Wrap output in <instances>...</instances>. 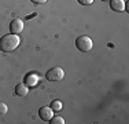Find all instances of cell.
Here are the masks:
<instances>
[{"label":"cell","mask_w":129,"mask_h":124,"mask_svg":"<svg viewBox=\"0 0 129 124\" xmlns=\"http://www.w3.org/2000/svg\"><path fill=\"white\" fill-rule=\"evenodd\" d=\"M76 47L82 52H88L93 48V42L89 36H80L76 40Z\"/></svg>","instance_id":"2"},{"label":"cell","mask_w":129,"mask_h":124,"mask_svg":"<svg viewBox=\"0 0 129 124\" xmlns=\"http://www.w3.org/2000/svg\"><path fill=\"white\" fill-rule=\"evenodd\" d=\"M50 123H51V124H64L66 121H64V119H63V117L56 116V117H52V119L50 120Z\"/></svg>","instance_id":"10"},{"label":"cell","mask_w":129,"mask_h":124,"mask_svg":"<svg viewBox=\"0 0 129 124\" xmlns=\"http://www.w3.org/2000/svg\"><path fill=\"white\" fill-rule=\"evenodd\" d=\"M54 113L55 112L52 110L50 106H43V108H40V110H39L40 119L44 120V121H50L52 117H54Z\"/></svg>","instance_id":"6"},{"label":"cell","mask_w":129,"mask_h":124,"mask_svg":"<svg viewBox=\"0 0 129 124\" xmlns=\"http://www.w3.org/2000/svg\"><path fill=\"white\" fill-rule=\"evenodd\" d=\"M8 112V106L4 102H0V114H6Z\"/></svg>","instance_id":"11"},{"label":"cell","mask_w":129,"mask_h":124,"mask_svg":"<svg viewBox=\"0 0 129 124\" xmlns=\"http://www.w3.org/2000/svg\"><path fill=\"white\" fill-rule=\"evenodd\" d=\"M21 44V37L19 35H14V33H8V35L3 36L0 39V51L3 52H11L18 48Z\"/></svg>","instance_id":"1"},{"label":"cell","mask_w":129,"mask_h":124,"mask_svg":"<svg viewBox=\"0 0 129 124\" xmlns=\"http://www.w3.org/2000/svg\"><path fill=\"white\" fill-rule=\"evenodd\" d=\"M110 2V8L115 12H122L126 10V4L125 0H109Z\"/></svg>","instance_id":"7"},{"label":"cell","mask_w":129,"mask_h":124,"mask_svg":"<svg viewBox=\"0 0 129 124\" xmlns=\"http://www.w3.org/2000/svg\"><path fill=\"white\" fill-rule=\"evenodd\" d=\"M64 77V70L60 66H55L51 68L47 73H45V79L50 81H60Z\"/></svg>","instance_id":"3"},{"label":"cell","mask_w":129,"mask_h":124,"mask_svg":"<svg viewBox=\"0 0 129 124\" xmlns=\"http://www.w3.org/2000/svg\"><path fill=\"white\" fill-rule=\"evenodd\" d=\"M32 2L35 3V4H44L47 0H32Z\"/></svg>","instance_id":"13"},{"label":"cell","mask_w":129,"mask_h":124,"mask_svg":"<svg viewBox=\"0 0 129 124\" xmlns=\"http://www.w3.org/2000/svg\"><path fill=\"white\" fill-rule=\"evenodd\" d=\"M23 28H25L23 21L19 19V18H15V19H13L10 24V32L14 33V35H19V33H22Z\"/></svg>","instance_id":"4"},{"label":"cell","mask_w":129,"mask_h":124,"mask_svg":"<svg viewBox=\"0 0 129 124\" xmlns=\"http://www.w3.org/2000/svg\"><path fill=\"white\" fill-rule=\"evenodd\" d=\"M81 6H91L93 3V0H77Z\"/></svg>","instance_id":"12"},{"label":"cell","mask_w":129,"mask_h":124,"mask_svg":"<svg viewBox=\"0 0 129 124\" xmlns=\"http://www.w3.org/2000/svg\"><path fill=\"white\" fill-rule=\"evenodd\" d=\"M40 79H41V77H40L37 73L30 72V73H27L26 76H25V81H23V83H25L29 88H33V87H36V86L39 84Z\"/></svg>","instance_id":"5"},{"label":"cell","mask_w":129,"mask_h":124,"mask_svg":"<svg viewBox=\"0 0 129 124\" xmlns=\"http://www.w3.org/2000/svg\"><path fill=\"white\" fill-rule=\"evenodd\" d=\"M15 94L21 98L26 97V95L29 94V87H27L25 83H19V84L15 86Z\"/></svg>","instance_id":"8"},{"label":"cell","mask_w":129,"mask_h":124,"mask_svg":"<svg viewBox=\"0 0 129 124\" xmlns=\"http://www.w3.org/2000/svg\"><path fill=\"white\" fill-rule=\"evenodd\" d=\"M50 108H51L54 112H60V110H62V108H63V104H62L60 101H58V99H55V101L51 102Z\"/></svg>","instance_id":"9"},{"label":"cell","mask_w":129,"mask_h":124,"mask_svg":"<svg viewBox=\"0 0 129 124\" xmlns=\"http://www.w3.org/2000/svg\"><path fill=\"white\" fill-rule=\"evenodd\" d=\"M102 2H109V0H102Z\"/></svg>","instance_id":"14"}]
</instances>
